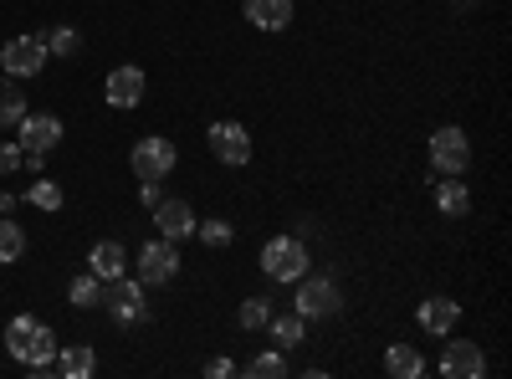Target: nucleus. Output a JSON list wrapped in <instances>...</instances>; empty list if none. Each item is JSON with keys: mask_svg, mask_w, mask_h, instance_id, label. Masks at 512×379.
Wrapping results in <instances>:
<instances>
[{"mask_svg": "<svg viewBox=\"0 0 512 379\" xmlns=\"http://www.w3.org/2000/svg\"><path fill=\"white\" fill-rule=\"evenodd\" d=\"M241 16L256 26V31H287L297 6L292 0H241Z\"/></svg>", "mask_w": 512, "mask_h": 379, "instance_id": "ddd939ff", "label": "nucleus"}, {"mask_svg": "<svg viewBox=\"0 0 512 379\" xmlns=\"http://www.w3.org/2000/svg\"><path fill=\"white\" fill-rule=\"evenodd\" d=\"M57 369H62L67 379H88V374L98 369V354H93L88 344H62V349H57Z\"/></svg>", "mask_w": 512, "mask_h": 379, "instance_id": "aec40b11", "label": "nucleus"}, {"mask_svg": "<svg viewBox=\"0 0 512 379\" xmlns=\"http://www.w3.org/2000/svg\"><path fill=\"white\" fill-rule=\"evenodd\" d=\"M103 93H108V108H139L149 93V77H144V67H113Z\"/></svg>", "mask_w": 512, "mask_h": 379, "instance_id": "9b49d317", "label": "nucleus"}, {"mask_svg": "<svg viewBox=\"0 0 512 379\" xmlns=\"http://www.w3.org/2000/svg\"><path fill=\"white\" fill-rule=\"evenodd\" d=\"M236 323H241L246 333H262V328L272 323V298H246V303L236 308Z\"/></svg>", "mask_w": 512, "mask_h": 379, "instance_id": "5701e85b", "label": "nucleus"}, {"mask_svg": "<svg viewBox=\"0 0 512 379\" xmlns=\"http://www.w3.org/2000/svg\"><path fill=\"white\" fill-rule=\"evenodd\" d=\"M134 277L144 287H164V282H175L180 277V246L159 236V241H144L139 246V257H134Z\"/></svg>", "mask_w": 512, "mask_h": 379, "instance_id": "f03ea898", "label": "nucleus"}, {"mask_svg": "<svg viewBox=\"0 0 512 379\" xmlns=\"http://www.w3.org/2000/svg\"><path fill=\"white\" fill-rule=\"evenodd\" d=\"M267 333L277 339V349H297V344L308 339V318H303V313H272Z\"/></svg>", "mask_w": 512, "mask_h": 379, "instance_id": "6ab92c4d", "label": "nucleus"}, {"mask_svg": "<svg viewBox=\"0 0 512 379\" xmlns=\"http://www.w3.org/2000/svg\"><path fill=\"white\" fill-rule=\"evenodd\" d=\"M415 318H420V328L431 333V339H446V333L461 323V303H451V298H425Z\"/></svg>", "mask_w": 512, "mask_h": 379, "instance_id": "2eb2a0df", "label": "nucleus"}, {"mask_svg": "<svg viewBox=\"0 0 512 379\" xmlns=\"http://www.w3.org/2000/svg\"><path fill=\"white\" fill-rule=\"evenodd\" d=\"M47 52H52V57H77V52H82L77 26H57V31H47Z\"/></svg>", "mask_w": 512, "mask_h": 379, "instance_id": "a878e982", "label": "nucleus"}, {"mask_svg": "<svg viewBox=\"0 0 512 379\" xmlns=\"http://www.w3.org/2000/svg\"><path fill=\"white\" fill-rule=\"evenodd\" d=\"M16 134H21V149L52 154L57 139H62V118H57V113H26V118L16 123Z\"/></svg>", "mask_w": 512, "mask_h": 379, "instance_id": "f8f14e48", "label": "nucleus"}, {"mask_svg": "<svg viewBox=\"0 0 512 379\" xmlns=\"http://www.w3.org/2000/svg\"><path fill=\"white\" fill-rule=\"evenodd\" d=\"M26 200H31L36 210H62V185H57V180H31Z\"/></svg>", "mask_w": 512, "mask_h": 379, "instance_id": "bb28decb", "label": "nucleus"}, {"mask_svg": "<svg viewBox=\"0 0 512 379\" xmlns=\"http://www.w3.org/2000/svg\"><path fill=\"white\" fill-rule=\"evenodd\" d=\"M241 374H251V379H282L287 374V359H282V349H267V354H256Z\"/></svg>", "mask_w": 512, "mask_h": 379, "instance_id": "393cba45", "label": "nucleus"}, {"mask_svg": "<svg viewBox=\"0 0 512 379\" xmlns=\"http://www.w3.org/2000/svg\"><path fill=\"white\" fill-rule=\"evenodd\" d=\"M139 200H144V205L154 210V205L164 200V195H159V180H139Z\"/></svg>", "mask_w": 512, "mask_h": 379, "instance_id": "7c9ffc66", "label": "nucleus"}, {"mask_svg": "<svg viewBox=\"0 0 512 379\" xmlns=\"http://www.w3.org/2000/svg\"><path fill=\"white\" fill-rule=\"evenodd\" d=\"M436 210L446 221H461L472 210V190L461 185V175H436Z\"/></svg>", "mask_w": 512, "mask_h": 379, "instance_id": "dca6fc26", "label": "nucleus"}, {"mask_svg": "<svg viewBox=\"0 0 512 379\" xmlns=\"http://www.w3.org/2000/svg\"><path fill=\"white\" fill-rule=\"evenodd\" d=\"M26 257V231L16 221H0V267H11Z\"/></svg>", "mask_w": 512, "mask_h": 379, "instance_id": "b1692460", "label": "nucleus"}, {"mask_svg": "<svg viewBox=\"0 0 512 379\" xmlns=\"http://www.w3.org/2000/svg\"><path fill=\"white\" fill-rule=\"evenodd\" d=\"M52 62V52H47V36H11L6 47H0V67H6V77H36L41 67Z\"/></svg>", "mask_w": 512, "mask_h": 379, "instance_id": "1a4fd4ad", "label": "nucleus"}, {"mask_svg": "<svg viewBox=\"0 0 512 379\" xmlns=\"http://www.w3.org/2000/svg\"><path fill=\"white\" fill-rule=\"evenodd\" d=\"M318 236V221H297V241H313Z\"/></svg>", "mask_w": 512, "mask_h": 379, "instance_id": "2f4dec72", "label": "nucleus"}, {"mask_svg": "<svg viewBox=\"0 0 512 379\" xmlns=\"http://www.w3.org/2000/svg\"><path fill=\"white\" fill-rule=\"evenodd\" d=\"M456 6H472V0H456Z\"/></svg>", "mask_w": 512, "mask_h": 379, "instance_id": "473e14b6", "label": "nucleus"}, {"mask_svg": "<svg viewBox=\"0 0 512 379\" xmlns=\"http://www.w3.org/2000/svg\"><path fill=\"white\" fill-rule=\"evenodd\" d=\"M205 374H210V379H231V374H236V359H210Z\"/></svg>", "mask_w": 512, "mask_h": 379, "instance_id": "c756f323", "label": "nucleus"}, {"mask_svg": "<svg viewBox=\"0 0 512 379\" xmlns=\"http://www.w3.org/2000/svg\"><path fill=\"white\" fill-rule=\"evenodd\" d=\"M262 272L272 282H297L308 272V241H297V236H272L262 246Z\"/></svg>", "mask_w": 512, "mask_h": 379, "instance_id": "20e7f679", "label": "nucleus"}, {"mask_svg": "<svg viewBox=\"0 0 512 379\" xmlns=\"http://www.w3.org/2000/svg\"><path fill=\"white\" fill-rule=\"evenodd\" d=\"M16 170H21V144L0 139V175H16Z\"/></svg>", "mask_w": 512, "mask_h": 379, "instance_id": "c85d7f7f", "label": "nucleus"}, {"mask_svg": "<svg viewBox=\"0 0 512 379\" xmlns=\"http://www.w3.org/2000/svg\"><path fill=\"white\" fill-rule=\"evenodd\" d=\"M6 349H11V359L16 364H26L31 374H52L57 369V333L41 323V318H31V313H21V318H11L6 323Z\"/></svg>", "mask_w": 512, "mask_h": 379, "instance_id": "f257e3e1", "label": "nucleus"}, {"mask_svg": "<svg viewBox=\"0 0 512 379\" xmlns=\"http://www.w3.org/2000/svg\"><path fill=\"white\" fill-rule=\"evenodd\" d=\"M487 374V354L472 339H451L441 349V379H482Z\"/></svg>", "mask_w": 512, "mask_h": 379, "instance_id": "9d476101", "label": "nucleus"}, {"mask_svg": "<svg viewBox=\"0 0 512 379\" xmlns=\"http://www.w3.org/2000/svg\"><path fill=\"white\" fill-rule=\"evenodd\" d=\"M21 118H26L21 82H16V77H0V129H16Z\"/></svg>", "mask_w": 512, "mask_h": 379, "instance_id": "412c9836", "label": "nucleus"}, {"mask_svg": "<svg viewBox=\"0 0 512 379\" xmlns=\"http://www.w3.org/2000/svg\"><path fill=\"white\" fill-rule=\"evenodd\" d=\"M128 164H134L139 180H169V170L180 164V149L169 144L164 134H144V139L134 144V154H128Z\"/></svg>", "mask_w": 512, "mask_h": 379, "instance_id": "6e6552de", "label": "nucleus"}, {"mask_svg": "<svg viewBox=\"0 0 512 379\" xmlns=\"http://www.w3.org/2000/svg\"><path fill=\"white\" fill-rule=\"evenodd\" d=\"M103 277H93V272H82V277H72V287H67V303L72 308H103Z\"/></svg>", "mask_w": 512, "mask_h": 379, "instance_id": "4be33fe9", "label": "nucleus"}, {"mask_svg": "<svg viewBox=\"0 0 512 379\" xmlns=\"http://www.w3.org/2000/svg\"><path fill=\"white\" fill-rule=\"evenodd\" d=\"M384 374H395V379H420L425 374V359L415 344H390L384 349Z\"/></svg>", "mask_w": 512, "mask_h": 379, "instance_id": "a211bd4d", "label": "nucleus"}, {"mask_svg": "<svg viewBox=\"0 0 512 379\" xmlns=\"http://www.w3.org/2000/svg\"><path fill=\"white\" fill-rule=\"evenodd\" d=\"M154 226H159V236H169V241L195 236V210H190V200H159V205H154Z\"/></svg>", "mask_w": 512, "mask_h": 379, "instance_id": "4468645a", "label": "nucleus"}, {"mask_svg": "<svg viewBox=\"0 0 512 379\" xmlns=\"http://www.w3.org/2000/svg\"><path fill=\"white\" fill-rule=\"evenodd\" d=\"M103 308L113 313V323H144L149 318V287L139 277H113L103 287Z\"/></svg>", "mask_w": 512, "mask_h": 379, "instance_id": "423d86ee", "label": "nucleus"}, {"mask_svg": "<svg viewBox=\"0 0 512 379\" xmlns=\"http://www.w3.org/2000/svg\"><path fill=\"white\" fill-rule=\"evenodd\" d=\"M205 144H210V154H216L226 170H241V164H251V134H246V123H236V118L210 123Z\"/></svg>", "mask_w": 512, "mask_h": 379, "instance_id": "0eeeda50", "label": "nucleus"}, {"mask_svg": "<svg viewBox=\"0 0 512 379\" xmlns=\"http://www.w3.org/2000/svg\"><path fill=\"white\" fill-rule=\"evenodd\" d=\"M338 308H344V292H338L333 277H297V298H292V313H303L308 323L313 318H333Z\"/></svg>", "mask_w": 512, "mask_h": 379, "instance_id": "39448f33", "label": "nucleus"}, {"mask_svg": "<svg viewBox=\"0 0 512 379\" xmlns=\"http://www.w3.org/2000/svg\"><path fill=\"white\" fill-rule=\"evenodd\" d=\"M195 236H200L205 246H216V251H221V246H231L236 231H231V221H195Z\"/></svg>", "mask_w": 512, "mask_h": 379, "instance_id": "cd10ccee", "label": "nucleus"}, {"mask_svg": "<svg viewBox=\"0 0 512 379\" xmlns=\"http://www.w3.org/2000/svg\"><path fill=\"white\" fill-rule=\"evenodd\" d=\"M431 170L436 175H466L472 170V139H466V129L441 123V129L431 134Z\"/></svg>", "mask_w": 512, "mask_h": 379, "instance_id": "7ed1b4c3", "label": "nucleus"}, {"mask_svg": "<svg viewBox=\"0 0 512 379\" xmlns=\"http://www.w3.org/2000/svg\"><path fill=\"white\" fill-rule=\"evenodd\" d=\"M123 267H128V251H123L118 241H98V246L88 251V272H93V277H103V282L123 277Z\"/></svg>", "mask_w": 512, "mask_h": 379, "instance_id": "f3484780", "label": "nucleus"}]
</instances>
